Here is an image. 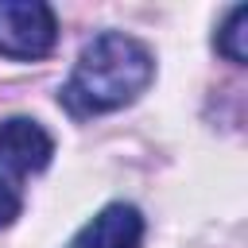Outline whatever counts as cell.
<instances>
[{
	"label": "cell",
	"mask_w": 248,
	"mask_h": 248,
	"mask_svg": "<svg viewBox=\"0 0 248 248\" xmlns=\"http://www.w3.org/2000/svg\"><path fill=\"white\" fill-rule=\"evenodd\" d=\"M143 240V217L136 205L112 202L97 217H89L66 248H140Z\"/></svg>",
	"instance_id": "cell-4"
},
{
	"label": "cell",
	"mask_w": 248,
	"mask_h": 248,
	"mask_svg": "<svg viewBox=\"0 0 248 248\" xmlns=\"http://www.w3.org/2000/svg\"><path fill=\"white\" fill-rule=\"evenodd\" d=\"M58 43V19L43 0H0V54L43 58Z\"/></svg>",
	"instance_id": "cell-2"
},
{
	"label": "cell",
	"mask_w": 248,
	"mask_h": 248,
	"mask_svg": "<svg viewBox=\"0 0 248 248\" xmlns=\"http://www.w3.org/2000/svg\"><path fill=\"white\" fill-rule=\"evenodd\" d=\"M151 78H155L151 50L124 31H105L81 46L74 74L62 89V105L74 116L112 112L132 105L151 85Z\"/></svg>",
	"instance_id": "cell-1"
},
{
	"label": "cell",
	"mask_w": 248,
	"mask_h": 248,
	"mask_svg": "<svg viewBox=\"0 0 248 248\" xmlns=\"http://www.w3.org/2000/svg\"><path fill=\"white\" fill-rule=\"evenodd\" d=\"M54 155L50 132L31 116H8L0 124V163L12 174H39Z\"/></svg>",
	"instance_id": "cell-3"
},
{
	"label": "cell",
	"mask_w": 248,
	"mask_h": 248,
	"mask_svg": "<svg viewBox=\"0 0 248 248\" xmlns=\"http://www.w3.org/2000/svg\"><path fill=\"white\" fill-rule=\"evenodd\" d=\"M16 217H19V194H16V186L0 174V229H8Z\"/></svg>",
	"instance_id": "cell-6"
},
{
	"label": "cell",
	"mask_w": 248,
	"mask_h": 248,
	"mask_svg": "<svg viewBox=\"0 0 248 248\" xmlns=\"http://www.w3.org/2000/svg\"><path fill=\"white\" fill-rule=\"evenodd\" d=\"M248 8L244 4H236L229 16H225V23L217 27V50L229 58V62H236V66H244L248 62Z\"/></svg>",
	"instance_id": "cell-5"
}]
</instances>
